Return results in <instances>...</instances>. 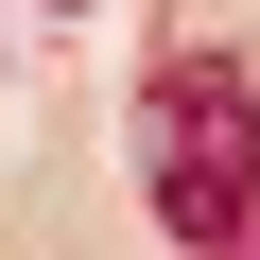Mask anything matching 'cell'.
Listing matches in <instances>:
<instances>
[{"label":"cell","mask_w":260,"mask_h":260,"mask_svg":"<svg viewBox=\"0 0 260 260\" xmlns=\"http://www.w3.org/2000/svg\"><path fill=\"white\" fill-rule=\"evenodd\" d=\"M139 156H156V225L174 243H243L260 225V87L243 70H156Z\"/></svg>","instance_id":"6da1fadb"}]
</instances>
